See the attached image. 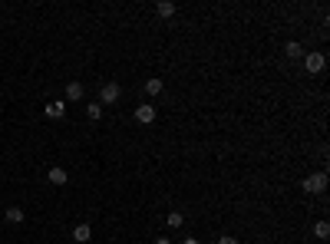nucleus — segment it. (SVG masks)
<instances>
[{
    "label": "nucleus",
    "instance_id": "obj_1",
    "mask_svg": "<svg viewBox=\"0 0 330 244\" xmlns=\"http://www.w3.org/2000/svg\"><path fill=\"white\" fill-rule=\"evenodd\" d=\"M323 188H327V175L323 172H314L304 178V191L307 195H323Z\"/></svg>",
    "mask_w": 330,
    "mask_h": 244
},
{
    "label": "nucleus",
    "instance_id": "obj_2",
    "mask_svg": "<svg viewBox=\"0 0 330 244\" xmlns=\"http://www.w3.org/2000/svg\"><path fill=\"white\" fill-rule=\"evenodd\" d=\"M119 93H122V89H119V83H106V86L99 89V103L102 106H112L119 99Z\"/></svg>",
    "mask_w": 330,
    "mask_h": 244
},
{
    "label": "nucleus",
    "instance_id": "obj_3",
    "mask_svg": "<svg viewBox=\"0 0 330 244\" xmlns=\"http://www.w3.org/2000/svg\"><path fill=\"white\" fill-rule=\"evenodd\" d=\"M323 63H327V60H323V53H307V56H304L307 73H320V70H323Z\"/></svg>",
    "mask_w": 330,
    "mask_h": 244
},
{
    "label": "nucleus",
    "instance_id": "obj_4",
    "mask_svg": "<svg viewBox=\"0 0 330 244\" xmlns=\"http://www.w3.org/2000/svg\"><path fill=\"white\" fill-rule=\"evenodd\" d=\"M135 119H139V122H145V126H149V122H155V106H139V109H135Z\"/></svg>",
    "mask_w": 330,
    "mask_h": 244
},
{
    "label": "nucleus",
    "instance_id": "obj_5",
    "mask_svg": "<svg viewBox=\"0 0 330 244\" xmlns=\"http://www.w3.org/2000/svg\"><path fill=\"white\" fill-rule=\"evenodd\" d=\"M47 178H50V185H66V181H70V175H66V168H50Z\"/></svg>",
    "mask_w": 330,
    "mask_h": 244
},
{
    "label": "nucleus",
    "instance_id": "obj_6",
    "mask_svg": "<svg viewBox=\"0 0 330 244\" xmlns=\"http://www.w3.org/2000/svg\"><path fill=\"white\" fill-rule=\"evenodd\" d=\"M47 116H50V119H63V116H66V103H63V99L50 103V106H47Z\"/></svg>",
    "mask_w": 330,
    "mask_h": 244
},
{
    "label": "nucleus",
    "instance_id": "obj_7",
    "mask_svg": "<svg viewBox=\"0 0 330 244\" xmlns=\"http://www.w3.org/2000/svg\"><path fill=\"white\" fill-rule=\"evenodd\" d=\"M89 237H93V231H89V224H76V228H73V241L86 244Z\"/></svg>",
    "mask_w": 330,
    "mask_h": 244
},
{
    "label": "nucleus",
    "instance_id": "obj_8",
    "mask_svg": "<svg viewBox=\"0 0 330 244\" xmlns=\"http://www.w3.org/2000/svg\"><path fill=\"white\" fill-rule=\"evenodd\" d=\"M66 99H70V103H79V99H83V83H70V86H66Z\"/></svg>",
    "mask_w": 330,
    "mask_h": 244
},
{
    "label": "nucleus",
    "instance_id": "obj_9",
    "mask_svg": "<svg viewBox=\"0 0 330 244\" xmlns=\"http://www.w3.org/2000/svg\"><path fill=\"white\" fill-rule=\"evenodd\" d=\"M4 218H7L10 224H20V221H24V211H20V208H7V211H4Z\"/></svg>",
    "mask_w": 330,
    "mask_h": 244
},
{
    "label": "nucleus",
    "instance_id": "obj_10",
    "mask_svg": "<svg viewBox=\"0 0 330 244\" xmlns=\"http://www.w3.org/2000/svg\"><path fill=\"white\" fill-rule=\"evenodd\" d=\"M145 93L158 96V93H162V79H145Z\"/></svg>",
    "mask_w": 330,
    "mask_h": 244
},
{
    "label": "nucleus",
    "instance_id": "obj_11",
    "mask_svg": "<svg viewBox=\"0 0 330 244\" xmlns=\"http://www.w3.org/2000/svg\"><path fill=\"white\" fill-rule=\"evenodd\" d=\"M155 10H158V17H172L175 14V4H172V0H162Z\"/></svg>",
    "mask_w": 330,
    "mask_h": 244
},
{
    "label": "nucleus",
    "instance_id": "obj_12",
    "mask_svg": "<svg viewBox=\"0 0 330 244\" xmlns=\"http://www.w3.org/2000/svg\"><path fill=\"white\" fill-rule=\"evenodd\" d=\"M284 56L297 60V56H304V50H300V43H287V47H284Z\"/></svg>",
    "mask_w": 330,
    "mask_h": 244
},
{
    "label": "nucleus",
    "instance_id": "obj_13",
    "mask_svg": "<svg viewBox=\"0 0 330 244\" xmlns=\"http://www.w3.org/2000/svg\"><path fill=\"white\" fill-rule=\"evenodd\" d=\"M165 221H169V228H182L185 214H182V211H169V218H165Z\"/></svg>",
    "mask_w": 330,
    "mask_h": 244
},
{
    "label": "nucleus",
    "instance_id": "obj_14",
    "mask_svg": "<svg viewBox=\"0 0 330 244\" xmlns=\"http://www.w3.org/2000/svg\"><path fill=\"white\" fill-rule=\"evenodd\" d=\"M314 234L317 237H327L330 234V224H327V221H317V224H314Z\"/></svg>",
    "mask_w": 330,
    "mask_h": 244
},
{
    "label": "nucleus",
    "instance_id": "obj_15",
    "mask_svg": "<svg viewBox=\"0 0 330 244\" xmlns=\"http://www.w3.org/2000/svg\"><path fill=\"white\" fill-rule=\"evenodd\" d=\"M86 116H89V119H99V116H102V106H99V103L86 106Z\"/></svg>",
    "mask_w": 330,
    "mask_h": 244
},
{
    "label": "nucleus",
    "instance_id": "obj_16",
    "mask_svg": "<svg viewBox=\"0 0 330 244\" xmlns=\"http://www.w3.org/2000/svg\"><path fill=\"white\" fill-rule=\"evenodd\" d=\"M218 244H238V237H228V234H225V237H218Z\"/></svg>",
    "mask_w": 330,
    "mask_h": 244
},
{
    "label": "nucleus",
    "instance_id": "obj_17",
    "mask_svg": "<svg viewBox=\"0 0 330 244\" xmlns=\"http://www.w3.org/2000/svg\"><path fill=\"white\" fill-rule=\"evenodd\" d=\"M155 244H172V241H169V237H158V241Z\"/></svg>",
    "mask_w": 330,
    "mask_h": 244
},
{
    "label": "nucleus",
    "instance_id": "obj_18",
    "mask_svg": "<svg viewBox=\"0 0 330 244\" xmlns=\"http://www.w3.org/2000/svg\"><path fill=\"white\" fill-rule=\"evenodd\" d=\"M185 244H198V241H195V237H189V241H185Z\"/></svg>",
    "mask_w": 330,
    "mask_h": 244
}]
</instances>
